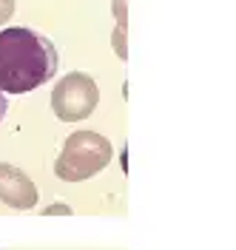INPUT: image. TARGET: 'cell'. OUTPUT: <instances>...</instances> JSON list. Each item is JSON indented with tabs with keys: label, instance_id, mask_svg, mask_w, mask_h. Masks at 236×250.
I'll list each match as a JSON object with an SVG mask.
<instances>
[{
	"label": "cell",
	"instance_id": "obj_1",
	"mask_svg": "<svg viewBox=\"0 0 236 250\" xmlns=\"http://www.w3.org/2000/svg\"><path fill=\"white\" fill-rule=\"evenodd\" d=\"M57 62V48L48 37L26 26L0 31V91L26 94L40 88L54 77Z\"/></svg>",
	"mask_w": 236,
	"mask_h": 250
},
{
	"label": "cell",
	"instance_id": "obj_2",
	"mask_svg": "<svg viewBox=\"0 0 236 250\" xmlns=\"http://www.w3.org/2000/svg\"><path fill=\"white\" fill-rule=\"evenodd\" d=\"M111 162V142L97 131H77L65 140L54 171L65 182H80L100 173Z\"/></svg>",
	"mask_w": 236,
	"mask_h": 250
},
{
	"label": "cell",
	"instance_id": "obj_3",
	"mask_svg": "<svg viewBox=\"0 0 236 250\" xmlns=\"http://www.w3.org/2000/svg\"><path fill=\"white\" fill-rule=\"evenodd\" d=\"M97 100H100V88L88 74L83 71H71L65 74L54 91H51V111L63 120V123H77L91 117L97 108Z\"/></svg>",
	"mask_w": 236,
	"mask_h": 250
},
{
	"label": "cell",
	"instance_id": "obj_4",
	"mask_svg": "<svg viewBox=\"0 0 236 250\" xmlns=\"http://www.w3.org/2000/svg\"><path fill=\"white\" fill-rule=\"evenodd\" d=\"M0 199L12 208H32L37 202V188L15 165L0 162Z\"/></svg>",
	"mask_w": 236,
	"mask_h": 250
},
{
	"label": "cell",
	"instance_id": "obj_5",
	"mask_svg": "<svg viewBox=\"0 0 236 250\" xmlns=\"http://www.w3.org/2000/svg\"><path fill=\"white\" fill-rule=\"evenodd\" d=\"M114 15H117V31H114V51L126 60V0H114Z\"/></svg>",
	"mask_w": 236,
	"mask_h": 250
},
{
	"label": "cell",
	"instance_id": "obj_6",
	"mask_svg": "<svg viewBox=\"0 0 236 250\" xmlns=\"http://www.w3.org/2000/svg\"><path fill=\"white\" fill-rule=\"evenodd\" d=\"M12 15H15V0H0V26L12 20Z\"/></svg>",
	"mask_w": 236,
	"mask_h": 250
},
{
	"label": "cell",
	"instance_id": "obj_7",
	"mask_svg": "<svg viewBox=\"0 0 236 250\" xmlns=\"http://www.w3.org/2000/svg\"><path fill=\"white\" fill-rule=\"evenodd\" d=\"M6 111H9V105H6V97L0 94V120H3V114H6Z\"/></svg>",
	"mask_w": 236,
	"mask_h": 250
}]
</instances>
